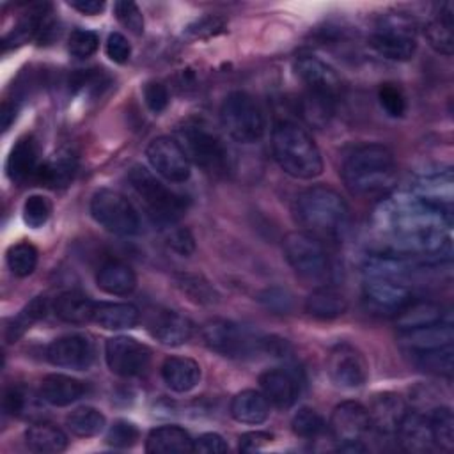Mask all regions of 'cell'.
I'll use <instances>...</instances> for the list:
<instances>
[{
    "label": "cell",
    "instance_id": "obj_1",
    "mask_svg": "<svg viewBox=\"0 0 454 454\" xmlns=\"http://www.w3.org/2000/svg\"><path fill=\"white\" fill-rule=\"evenodd\" d=\"M374 227L385 252L424 262L450 257V215L424 204L413 193L385 195L374 211Z\"/></svg>",
    "mask_w": 454,
    "mask_h": 454
},
{
    "label": "cell",
    "instance_id": "obj_2",
    "mask_svg": "<svg viewBox=\"0 0 454 454\" xmlns=\"http://www.w3.org/2000/svg\"><path fill=\"white\" fill-rule=\"evenodd\" d=\"M408 257L390 252L371 255L364 266V300L378 312L395 314L411 300Z\"/></svg>",
    "mask_w": 454,
    "mask_h": 454
},
{
    "label": "cell",
    "instance_id": "obj_3",
    "mask_svg": "<svg viewBox=\"0 0 454 454\" xmlns=\"http://www.w3.org/2000/svg\"><path fill=\"white\" fill-rule=\"evenodd\" d=\"M296 222L319 241H340L351 223L346 200L328 186H310L294 200Z\"/></svg>",
    "mask_w": 454,
    "mask_h": 454
},
{
    "label": "cell",
    "instance_id": "obj_4",
    "mask_svg": "<svg viewBox=\"0 0 454 454\" xmlns=\"http://www.w3.org/2000/svg\"><path fill=\"white\" fill-rule=\"evenodd\" d=\"M340 176L353 195L383 199L397 181V163L387 145L365 144L346 158Z\"/></svg>",
    "mask_w": 454,
    "mask_h": 454
},
{
    "label": "cell",
    "instance_id": "obj_5",
    "mask_svg": "<svg viewBox=\"0 0 454 454\" xmlns=\"http://www.w3.org/2000/svg\"><path fill=\"white\" fill-rule=\"evenodd\" d=\"M271 151L278 167L296 179H314L323 172V158L312 135L293 121H280L271 133Z\"/></svg>",
    "mask_w": 454,
    "mask_h": 454
},
{
    "label": "cell",
    "instance_id": "obj_6",
    "mask_svg": "<svg viewBox=\"0 0 454 454\" xmlns=\"http://www.w3.org/2000/svg\"><path fill=\"white\" fill-rule=\"evenodd\" d=\"M128 183L154 223L170 227L184 215L188 200L165 186L145 167L133 165L128 172Z\"/></svg>",
    "mask_w": 454,
    "mask_h": 454
},
{
    "label": "cell",
    "instance_id": "obj_7",
    "mask_svg": "<svg viewBox=\"0 0 454 454\" xmlns=\"http://www.w3.org/2000/svg\"><path fill=\"white\" fill-rule=\"evenodd\" d=\"M284 255L305 284L314 287L328 286L332 264L323 241L305 231H293L284 238Z\"/></svg>",
    "mask_w": 454,
    "mask_h": 454
},
{
    "label": "cell",
    "instance_id": "obj_8",
    "mask_svg": "<svg viewBox=\"0 0 454 454\" xmlns=\"http://www.w3.org/2000/svg\"><path fill=\"white\" fill-rule=\"evenodd\" d=\"M369 41L381 57L408 60L417 50V23L406 12H385L378 18Z\"/></svg>",
    "mask_w": 454,
    "mask_h": 454
},
{
    "label": "cell",
    "instance_id": "obj_9",
    "mask_svg": "<svg viewBox=\"0 0 454 454\" xmlns=\"http://www.w3.org/2000/svg\"><path fill=\"white\" fill-rule=\"evenodd\" d=\"M220 122L225 133L239 144L259 142L264 135V115L252 96L234 90L220 106Z\"/></svg>",
    "mask_w": 454,
    "mask_h": 454
},
{
    "label": "cell",
    "instance_id": "obj_10",
    "mask_svg": "<svg viewBox=\"0 0 454 454\" xmlns=\"http://www.w3.org/2000/svg\"><path fill=\"white\" fill-rule=\"evenodd\" d=\"M177 142L188 160L211 176H223L229 170V151L223 142L199 122H186L177 128Z\"/></svg>",
    "mask_w": 454,
    "mask_h": 454
},
{
    "label": "cell",
    "instance_id": "obj_11",
    "mask_svg": "<svg viewBox=\"0 0 454 454\" xmlns=\"http://www.w3.org/2000/svg\"><path fill=\"white\" fill-rule=\"evenodd\" d=\"M90 215L105 231L117 236H133L140 231V216L133 204L110 188H101L92 195Z\"/></svg>",
    "mask_w": 454,
    "mask_h": 454
},
{
    "label": "cell",
    "instance_id": "obj_12",
    "mask_svg": "<svg viewBox=\"0 0 454 454\" xmlns=\"http://www.w3.org/2000/svg\"><path fill=\"white\" fill-rule=\"evenodd\" d=\"M200 337L209 349L231 358H243L261 349V339L252 337L239 325L220 317L204 323Z\"/></svg>",
    "mask_w": 454,
    "mask_h": 454
},
{
    "label": "cell",
    "instance_id": "obj_13",
    "mask_svg": "<svg viewBox=\"0 0 454 454\" xmlns=\"http://www.w3.org/2000/svg\"><path fill=\"white\" fill-rule=\"evenodd\" d=\"M326 374L339 388H358L367 381L369 364L353 344H335L326 356Z\"/></svg>",
    "mask_w": 454,
    "mask_h": 454
},
{
    "label": "cell",
    "instance_id": "obj_14",
    "mask_svg": "<svg viewBox=\"0 0 454 454\" xmlns=\"http://www.w3.org/2000/svg\"><path fill=\"white\" fill-rule=\"evenodd\" d=\"M105 358L108 369L122 378H133L145 372L151 362V349L128 335H117L106 340Z\"/></svg>",
    "mask_w": 454,
    "mask_h": 454
},
{
    "label": "cell",
    "instance_id": "obj_15",
    "mask_svg": "<svg viewBox=\"0 0 454 454\" xmlns=\"http://www.w3.org/2000/svg\"><path fill=\"white\" fill-rule=\"evenodd\" d=\"M151 167L170 183H184L190 179L192 165L181 144L170 137H158L151 140L145 149Z\"/></svg>",
    "mask_w": 454,
    "mask_h": 454
},
{
    "label": "cell",
    "instance_id": "obj_16",
    "mask_svg": "<svg viewBox=\"0 0 454 454\" xmlns=\"http://www.w3.org/2000/svg\"><path fill=\"white\" fill-rule=\"evenodd\" d=\"M94 342L83 333H67L51 340L46 348V358L57 367L85 371L94 362Z\"/></svg>",
    "mask_w": 454,
    "mask_h": 454
},
{
    "label": "cell",
    "instance_id": "obj_17",
    "mask_svg": "<svg viewBox=\"0 0 454 454\" xmlns=\"http://www.w3.org/2000/svg\"><path fill=\"white\" fill-rule=\"evenodd\" d=\"M411 193L424 204L450 215L454 200V179L450 168H434L415 179Z\"/></svg>",
    "mask_w": 454,
    "mask_h": 454
},
{
    "label": "cell",
    "instance_id": "obj_18",
    "mask_svg": "<svg viewBox=\"0 0 454 454\" xmlns=\"http://www.w3.org/2000/svg\"><path fill=\"white\" fill-rule=\"evenodd\" d=\"M41 149L39 142L32 135H25L16 140L12 145L7 161H5V172L7 177L12 183L23 184L28 181H35V176L41 168Z\"/></svg>",
    "mask_w": 454,
    "mask_h": 454
},
{
    "label": "cell",
    "instance_id": "obj_19",
    "mask_svg": "<svg viewBox=\"0 0 454 454\" xmlns=\"http://www.w3.org/2000/svg\"><path fill=\"white\" fill-rule=\"evenodd\" d=\"M147 330L158 342L177 348L192 339L193 323L176 310L161 309L149 316Z\"/></svg>",
    "mask_w": 454,
    "mask_h": 454
},
{
    "label": "cell",
    "instance_id": "obj_20",
    "mask_svg": "<svg viewBox=\"0 0 454 454\" xmlns=\"http://www.w3.org/2000/svg\"><path fill=\"white\" fill-rule=\"evenodd\" d=\"M452 340H454V330L450 323L440 321V323L399 332L397 342L406 355H417V353L452 346Z\"/></svg>",
    "mask_w": 454,
    "mask_h": 454
},
{
    "label": "cell",
    "instance_id": "obj_21",
    "mask_svg": "<svg viewBox=\"0 0 454 454\" xmlns=\"http://www.w3.org/2000/svg\"><path fill=\"white\" fill-rule=\"evenodd\" d=\"M294 69L298 78L305 83L307 90L321 92L332 98H337V94L340 92V78L335 73V69L325 60L314 55H300L294 64Z\"/></svg>",
    "mask_w": 454,
    "mask_h": 454
},
{
    "label": "cell",
    "instance_id": "obj_22",
    "mask_svg": "<svg viewBox=\"0 0 454 454\" xmlns=\"http://www.w3.org/2000/svg\"><path fill=\"white\" fill-rule=\"evenodd\" d=\"M369 413L367 408L356 401H344L337 404L330 417V431L335 440H362L369 431Z\"/></svg>",
    "mask_w": 454,
    "mask_h": 454
},
{
    "label": "cell",
    "instance_id": "obj_23",
    "mask_svg": "<svg viewBox=\"0 0 454 454\" xmlns=\"http://www.w3.org/2000/svg\"><path fill=\"white\" fill-rule=\"evenodd\" d=\"M406 411L404 399L395 392L378 394L367 410L371 427L381 434L395 433Z\"/></svg>",
    "mask_w": 454,
    "mask_h": 454
},
{
    "label": "cell",
    "instance_id": "obj_24",
    "mask_svg": "<svg viewBox=\"0 0 454 454\" xmlns=\"http://www.w3.org/2000/svg\"><path fill=\"white\" fill-rule=\"evenodd\" d=\"M259 385L270 404L291 408L300 394L298 378L287 369H268L259 376Z\"/></svg>",
    "mask_w": 454,
    "mask_h": 454
},
{
    "label": "cell",
    "instance_id": "obj_25",
    "mask_svg": "<svg viewBox=\"0 0 454 454\" xmlns=\"http://www.w3.org/2000/svg\"><path fill=\"white\" fill-rule=\"evenodd\" d=\"M395 433L401 447L411 454H424L434 447L429 419L420 411H406Z\"/></svg>",
    "mask_w": 454,
    "mask_h": 454
},
{
    "label": "cell",
    "instance_id": "obj_26",
    "mask_svg": "<svg viewBox=\"0 0 454 454\" xmlns=\"http://www.w3.org/2000/svg\"><path fill=\"white\" fill-rule=\"evenodd\" d=\"M78 168V160L69 149L57 151L50 160L43 161L35 181L39 186L60 190L71 184Z\"/></svg>",
    "mask_w": 454,
    "mask_h": 454
},
{
    "label": "cell",
    "instance_id": "obj_27",
    "mask_svg": "<svg viewBox=\"0 0 454 454\" xmlns=\"http://www.w3.org/2000/svg\"><path fill=\"white\" fill-rule=\"evenodd\" d=\"M161 378L170 390L184 394L200 381V365L188 356H168L161 364Z\"/></svg>",
    "mask_w": 454,
    "mask_h": 454
},
{
    "label": "cell",
    "instance_id": "obj_28",
    "mask_svg": "<svg viewBox=\"0 0 454 454\" xmlns=\"http://www.w3.org/2000/svg\"><path fill=\"white\" fill-rule=\"evenodd\" d=\"M96 284L101 291L114 296H126L137 287V275L133 268L122 261H106L99 266Z\"/></svg>",
    "mask_w": 454,
    "mask_h": 454
},
{
    "label": "cell",
    "instance_id": "obj_29",
    "mask_svg": "<svg viewBox=\"0 0 454 454\" xmlns=\"http://www.w3.org/2000/svg\"><path fill=\"white\" fill-rule=\"evenodd\" d=\"M41 399L51 406H67L85 394V385L67 374H48L39 387Z\"/></svg>",
    "mask_w": 454,
    "mask_h": 454
},
{
    "label": "cell",
    "instance_id": "obj_30",
    "mask_svg": "<svg viewBox=\"0 0 454 454\" xmlns=\"http://www.w3.org/2000/svg\"><path fill=\"white\" fill-rule=\"evenodd\" d=\"M145 452L149 454H172L193 452V440L188 431L179 426H160L149 431L145 440Z\"/></svg>",
    "mask_w": 454,
    "mask_h": 454
},
{
    "label": "cell",
    "instance_id": "obj_31",
    "mask_svg": "<svg viewBox=\"0 0 454 454\" xmlns=\"http://www.w3.org/2000/svg\"><path fill=\"white\" fill-rule=\"evenodd\" d=\"M452 4L445 2L438 7V11L434 12V16L426 23L424 28V35L429 43V46L445 55L450 57L452 55V46H454V35H452Z\"/></svg>",
    "mask_w": 454,
    "mask_h": 454
},
{
    "label": "cell",
    "instance_id": "obj_32",
    "mask_svg": "<svg viewBox=\"0 0 454 454\" xmlns=\"http://www.w3.org/2000/svg\"><path fill=\"white\" fill-rule=\"evenodd\" d=\"M231 415L241 424H262L270 417V401L262 392L241 390L231 401Z\"/></svg>",
    "mask_w": 454,
    "mask_h": 454
},
{
    "label": "cell",
    "instance_id": "obj_33",
    "mask_svg": "<svg viewBox=\"0 0 454 454\" xmlns=\"http://www.w3.org/2000/svg\"><path fill=\"white\" fill-rule=\"evenodd\" d=\"M96 303L83 293L64 291L53 301V312L59 319L71 325H85L94 317Z\"/></svg>",
    "mask_w": 454,
    "mask_h": 454
},
{
    "label": "cell",
    "instance_id": "obj_34",
    "mask_svg": "<svg viewBox=\"0 0 454 454\" xmlns=\"http://www.w3.org/2000/svg\"><path fill=\"white\" fill-rule=\"evenodd\" d=\"M305 310L317 319H335L348 310V300L335 287L319 286L305 300Z\"/></svg>",
    "mask_w": 454,
    "mask_h": 454
},
{
    "label": "cell",
    "instance_id": "obj_35",
    "mask_svg": "<svg viewBox=\"0 0 454 454\" xmlns=\"http://www.w3.org/2000/svg\"><path fill=\"white\" fill-rule=\"evenodd\" d=\"M140 319V312L133 303L101 301L96 303L92 321L105 330H129Z\"/></svg>",
    "mask_w": 454,
    "mask_h": 454
},
{
    "label": "cell",
    "instance_id": "obj_36",
    "mask_svg": "<svg viewBox=\"0 0 454 454\" xmlns=\"http://www.w3.org/2000/svg\"><path fill=\"white\" fill-rule=\"evenodd\" d=\"M25 442L30 450L41 454H57L67 447L66 433L51 422H35L25 431Z\"/></svg>",
    "mask_w": 454,
    "mask_h": 454
},
{
    "label": "cell",
    "instance_id": "obj_37",
    "mask_svg": "<svg viewBox=\"0 0 454 454\" xmlns=\"http://www.w3.org/2000/svg\"><path fill=\"white\" fill-rule=\"evenodd\" d=\"M443 321L442 307L434 301H408L395 312V325L401 332Z\"/></svg>",
    "mask_w": 454,
    "mask_h": 454
},
{
    "label": "cell",
    "instance_id": "obj_38",
    "mask_svg": "<svg viewBox=\"0 0 454 454\" xmlns=\"http://www.w3.org/2000/svg\"><path fill=\"white\" fill-rule=\"evenodd\" d=\"M335 112V98L305 90V94L298 101L300 117L312 128H325Z\"/></svg>",
    "mask_w": 454,
    "mask_h": 454
},
{
    "label": "cell",
    "instance_id": "obj_39",
    "mask_svg": "<svg viewBox=\"0 0 454 454\" xmlns=\"http://www.w3.org/2000/svg\"><path fill=\"white\" fill-rule=\"evenodd\" d=\"M174 286L186 300L197 305H213L220 298L215 286L197 273H176Z\"/></svg>",
    "mask_w": 454,
    "mask_h": 454
},
{
    "label": "cell",
    "instance_id": "obj_40",
    "mask_svg": "<svg viewBox=\"0 0 454 454\" xmlns=\"http://www.w3.org/2000/svg\"><path fill=\"white\" fill-rule=\"evenodd\" d=\"M50 309V303L46 300V296H35L30 303H27L23 307V310L12 317L5 328H4V337L5 342H16L34 323H37L39 319H43L46 316Z\"/></svg>",
    "mask_w": 454,
    "mask_h": 454
},
{
    "label": "cell",
    "instance_id": "obj_41",
    "mask_svg": "<svg viewBox=\"0 0 454 454\" xmlns=\"http://www.w3.org/2000/svg\"><path fill=\"white\" fill-rule=\"evenodd\" d=\"M66 424L73 434L89 438V436H96L103 431L106 419L99 410H96L92 406H80L67 415Z\"/></svg>",
    "mask_w": 454,
    "mask_h": 454
},
{
    "label": "cell",
    "instance_id": "obj_42",
    "mask_svg": "<svg viewBox=\"0 0 454 454\" xmlns=\"http://www.w3.org/2000/svg\"><path fill=\"white\" fill-rule=\"evenodd\" d=\"M39 252L30 241H18L7 248L5 261L12 275L25 278L34 273L37 266Z\"/></svg>",
    "mask_w": 454,
    "mask_h": 454
},
{
    "label": "cell",
    "instance_id": "obj_43",
    "mask_svg": "<svg viewBox=\"0 0 454 454\" xmlns=\"http://www.w3.org/2000/svg\"><path fill=\"white\" fill-rule=\"evenodd\" d=\"M452 356H454L452 346H445V348H440V349L411 355L413 364L420 371L429 372V374H436V376H450L452 374V367H454Z\"/></svg>",
    "mask_w": 454,
    "mask_h": 454
},
{
    "label": "cell",
    "instance_id": "obj_44",
    "mask_svg": "<svg viewBox=\"0 0 454 454\" xmlns=\"http://www.w3.org/2000/svg\"><path fill=\"white\" fill-rule=\"evenodd\" d=\"M429 424L434 445H438L445 452H450L454 449V417L450 408L438 406L436 410H433Z\"/></svg>",
    "mask_w": 454,
    "mask_h": 454
},
{
    "label": "cell",
    "instance_id": "obj_45",
    "mask_svg": "<svg viewBox=\"0 0 454 454\" xmlns=\"http://www.w3.org/2000/svg\"><path fill=\"white\" fill-rule=\"evenodd\" d=\"M325 420L323 417L312 410V408H300L293 420H291V427H293V433L301 436V438H316L317 434H321L325 431Z\"/></svg>",
    "mask_w": 454,
    "mask_h": 454
},
{
    "label": "cell",
    "instance_id": "obj_46",
    "mask_svg": "<svg viewBox=\"0 0 454 454\" xmlns=\"http://www.w3.org/2000/svg\"><path fill=\"white\" fill-rule=\"evenodd\" d=\"M51 215V202L43 195H30L23 204V222L32 227H43Z\"/></svg>",
    "mask_w": 454,
    "mask_h": 454
},
{
    "label": "cell",
    "instance_id": "obj_47",
    "mask_svg": "<svg viewBox=\"0 0 454 454\" xmlns=\"http://www.w3.org/2000/svg\"><path fill=\"white\" fill-rule=\"evenodd\" d=\"M98 46H99L98 34L87 28H74L67 41V50L76 59H87L94 55Z\"/></svg>",
    "mask_w": 454,
    "mask_h": 454
},
{
    "label": "cell",
    "instance_id": "obj_48",
    "mask_svg": "<svg viewBox=\"0 0 454 454\" xmlns=\"http://www.w3.org/2000/svg\"><path fill=\"white\" fill-rule=\"evenodd\" d=\"M114 12H115L117 21L131 34L140 35L144 32V16L135 2L119 0L114 4Z\"/></svg>",
    "mask_w": 454,
    "mask_h": 454
},
{
    "label": "cell",
    "instance_id": "obj_49",
    "mask_svg": "<svg viewBox=\"0 0 454 454\" xmlns=\"http://www.w3.org/2000/svg\"><path fill=\"white\" fill-rule=\"evenodd\" d=\"M378 99L381 108L390 117H403L406 112V98L395 83H381L378 89Z\"/></svg>",
    "mask_w": 454,
    "mask_h": 454
},
{
    "label": "cell",
    "instance_id": "obj_50",
    "mask_svg": "<svg viewBox=\"0 0 454 454\" xmlns=\"http://www.w3.org/2000/svg\"><path fill=\"white\" fill-rule=\"evenodd\" d=\"M138 440V429L133 422L128 420H115L108 433H106V443L115 449H128L135 445Z\"/></svg>",
    "mask_w": 454,
    "mask_h": 454
},
{
    "label": "cell",
    "instance_id": "obj_51",
    "mask_svg": "<svg viewBox=\"0 0 454 454\" xmlns=\"http://www.w3.org/2000/svg\"><path fill=\"white\" fill-rule=\"evenodd\" d=\"M266 309L278 312V314H287L293 309V296L289 291L282 287H271L264 289L259 298H257Z\"/></svg>",
    "mask_w": 454,
    "mask_h": 454
},
{
    "label": "cell",
    "instance_id": "obj_52",
    "mask_svg": "<svg viewBox=\"0 0 454 454\" xmlns=\"http://www.w3.org/2000/svg\"><path fill=\"white\" fill-rule=\"evenodd\" d=\"M30 404V392L25 387L12 385L4 394V410L12 417H20Z\"/></svg>",
    "mask_w": 454,
    "mask_h": 454
},
{
    "label": "cell",
    "instance_id": "obj_53",
    "mask_svg": "<svg viewBox=\"0 0 454 454\" xmlns=\"http://www.w3.org/2000/svg\"><path fill=\"white\" fill-rule=\"evenodd\" d=\"M144 101L153 114H161L168 106V89L161 82H147L144 85Z\"/></svg>",
    "mask_w": 454,
    "mask_h": 454
},
{
    "label": "cell",
    "instance_id": "obj_54",
    "mask_svg": "<svg viewBox=\"0 0 454 454\" xmlns=\"http://www.w3.org/2000/svg\"><path fill=\"white\" fill-rule=\"evenodd\" d=\"M105 51H106L108 59L114 60L115 64H124V62H128V59L131 55V44L128 43V39L122 34L112 32L106 39Z\"/></svg>",
    "mask_w": 454,
    "mask_h": 454
},
{
    "label": "cell",
    "instance_id": "obj_55",
    "mask_svg": "<svg viewBox=\"0 0 454 454\" xmlns=\"http://www.w3.org/2000/svg\"><path fill=\"white\" fill-rule=\"evenodd\" d=\"M167 245L179 255H190L195 250V239L184 227H172L167 234Z\"/></svg>",
    "mask_w": 454,
    "mask_h": 454
},
{
    "label": "cell",
    "instance_id": "obj_56",
    "mask_svg": "<svg viewBox=\"0 0 454 454\" xmlns=\"http://www.w3.org/2000/svg\"><path fill=\"white\" fill-rule=\"evenodd\" d=\"M223 28H225V21L222 18L204 16V18L197 20L193 25H190L188 32L193 37H211V35L223 32Z\"/></svg>",
    "mask_w": 454,
    "mask_h": 454
},
{
    "label": "cell",
    "instance_id": "obj_57",
    "mask_svg": "<svg viewBox=\"0 0 454 454\" xmlns=\"http://www.w3.org/2000/svg\"><path fill=\"white\" fill-rule=\"evenodd\" d=\"M227 450H229L227 442L216 433H204L197 440H193V452L220 454V452H227Z\"/></svg>",
    "mask_w": 454,
    "mask_h": 454
},
{
    "label": "cell",
    "instance_id": "obj_58",
    "mask_svg": "<svg viewBox=\"0 0 454 454\" xmlns=\"http://www.w3.org/2000/svg\"><path fill=\"white\" fill-rule=\"evenodd\" d=\"M271 434L266 431H250L239 436V449L241 450H255L261 449L262 445L271 442Z\"/></svg>",
    "mask_w": 454,
    "mask_h": 454
},
{
    "label": "cell",
    "instance_id": "obj_59",
    "mask_svg": "<svg viewBox=\"0 0 454 454\" xmlns=\"http://www.w3.org/2000/svg\"><path fill=\"white\" fill-rule=\"evenodd\" d=\"M69 5L73 9H76L78 12L89 14V16L99 14L105 9V2L103 0H73V2H69Z\"/></svg>",
    "mask_w": 454,
    "mask_h": 454
},
{
    "label": "cell",
    "instance_id": "obj_60",
    "mask_svg": "<svg viewBox=\"0 0 454 454\" xmlns=\"http://www.w3.org/2000/svg\"><path fill=\"white\" fill-rule=\"evenodd\" d=\"M337 450L348 452V454H362V452H367V447L362 443V440H344V442H339Z\"/></svg>",
    "mask_w": 454,
    "mask_h": 454
},
{
    "label": "cell",
    "instance_id": "obj_61",
    "mask_svg": "<svg viewBox=\"0 0 454 454\" xmlns=\"http://www.w3.org/2000/svg\"><path fill=\"white\" fill-rule=\"evenodd\" d=\"M16 112H18V106L14 103L4 101V105H2V129H7L11 126V122L16 117Z\"/></svg>",
    "mask_w": 454,
    "mask_h": 454
}]
</instances>
